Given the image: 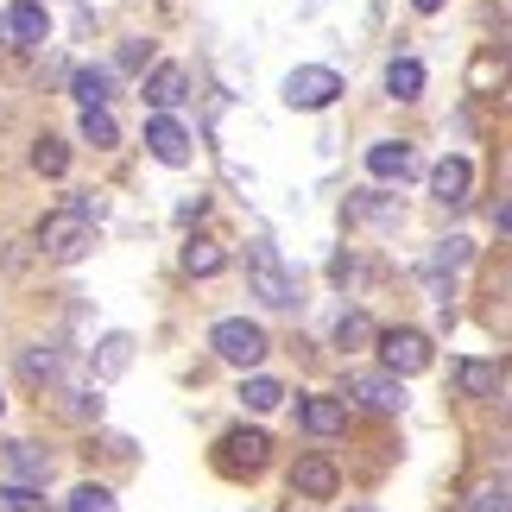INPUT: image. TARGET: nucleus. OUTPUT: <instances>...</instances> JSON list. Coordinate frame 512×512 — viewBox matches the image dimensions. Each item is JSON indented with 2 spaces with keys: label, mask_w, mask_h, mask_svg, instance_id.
I'll list each match as a JSON object with an SVG mask.
<instances>
[{
  "label": "nucleus",
  "mask_w": 512,
  "mask_h": 512,
  "mask_svg": "<svg viewBox=\"0 0 512 512\" xmlns=\"http://www.w3.org/2000/svg\"><path fill=\"white\" fill-rule=\"evenodd\" d=\"M127 361H133V342H127V336H108V342H102V361H95V373H102V380H114V373H127Z\"/></svg>",
  "instance_id": "obj_25"
},
{
  "label": "nucleus",
  "mask_w": 512,
  "mask_h": 512,
  "mask_svg": "<svg viewBox=\"0 0 512 512\" xmlns=\"http://www.w3.org/2000/svg\"><path fill=\"white\" fill-rule=\"evenodd\" d=\"M146 146L159 165H190V133L171 121V114H159V121H146Z\"/></svg>",
  "instance_id": "obj_10"
},
{
  "label": "nucleus",
  "mask_w": 512,
  "mask_h": 512,
  "mask_svg": "<svg viewBox=\"0 0 512 512\" xmlns=\"http://www.w3.org/2000/svg\"><path fill=\"white\" fill-rule=\"evenodd\" d=\"M468 184H475V165H468L462 152H449L443 165H430V190H437L443 209H462L468 203Z\"/></svg>",
  "instance_id": "obj_8"
},
{
  "label": "nucleus",
  "mask_w": 512,
  "mask_h": 512,
  "mask_svg": "<svg viewBox=\"0 0 512 512\" xmlns=\"http://www.w3.org/2000/svg\"><path fill=\"white\" fill-rule=\"evenodd\" d=\"M373 336H380V329H373L367 310H342V317H336V348H361Z\"/></svg>",
  "instance_id": "obj_22"
},
{
  "label": "nucleus",
  "mask_w": 512,
  "mask_h": 512,
  "mask_svg": "<svg viewBox=\"0 0 512 512\" xmlns=\"http://www.w3.org/2000/svg\"><path fill=\"white\" fill-rule=\"evenodd\" d=\"M247 279H253V298H260L266 310H291V304H298V279L285 272V260H279L272 241L247 247Z\"/></svg>",
  "instance_id": "obj_1"
},
{
  "label": "nucleus",
  "mask_w": 512,
  "mask_h": 512,
  "mask_svg": "<svg viewBox=\"0 0 512 512\" xmlns=\"http://www.w3.org/2000/svg\"><path fill=\"white\" fill-rule=\"evenodd\" d=\"M26 373H32V380H51V373H57V354L32 348V354H26Z\"/></svg>",
  "instance_id": "obj_29"
},
{
  "label": "nucleus",
  "mask_w": 512,
  "mask_h": 512,
  "mask_svg": "<svg viewBox=\"0 0 512 512\" xmlns=\"http://www.w3.org/2000/svg\"><path fill=\"white\" fill-rule=\"evenodd\" d=\"M32 165L45 171V177H64V171H70V146H64V140H51V133H45V140L32 146Z\"/></svg>",
  "instance_id": "obj_23"
},
{
  "label": "nucleus",
  "mask_w": 512,
  "mask_h": 512,
  "mask_svg": "<svg viewBox=\"0 0 512 512\" xmlns=\"http://www.w3.org/2000/svg\"><path fill=\"white\" fill-rule=\"evenodd\" d=\"M0 456H7V468H13V475H26L32 487H45V481H51V456H45V449H32V443H7Z\"/></svg>",
  "instance_id": "obj_15"
},
{
  "label": "nucleus",
  "mask_w": 512,
  "mask_h": 512,
  "mask_svg": "<svg viewBox=\"0 0 512 512\" xmlns=\"http://www.w3.org/2000/svg\"><path fill=\"white\" fill-rule=\"evenodd\" d=\"M456 266H468V241H462V234H449V241H437V253L424 260V279H449Z\"/></svg>",
  "instance_id": "obj_19"
},
{
  "label": "nucleus",
  "mask_w": 512,
  "mask_h": 512,
  "mask_svg": "<svg viewBox=\"0 0 512 512\" xmlns=\"http://www.w3.org/2000/svg\"><path fill=\"white\" fill-rule=\"evenodd\" d=\"M367 171L386 177V184H392V177L405 184V177H418L424 165H418V152H411L405 140H380V146H367Z\"/></svg>",
  "instance_id": "obj_9"
},
{
  "label": "nucleus",
  "mask_w": 512,
  "mask_h": 512,
  "mask_svg": "<svg viewBox=\"0 0 512 512\" xmlns=\"http://www.w3.org/2000/svg\"><path fill=\"white\" fill-rule=\"evenodd\" d=\"M456 386L468 392V399H500L506 367H500V361H462V367H456Z\"/></svg>",
  "instance_id": "obj_11"
},
{
  "label": "nucleus",
  "mask_w": 512,
  "mask_h": 512,
  "mask_svg": "<svg viewBox=\"0 0 512 512\" xmlns=\"http://www.w3.org/2000/svg\"><path fill=\"white\" fill-rule=\"evenodd\" d=\"M184 266L196 272V279H209V272H222V247H215V241H196V247L184 253Z\"/></svg>",
  "instance_id": "obj_27"
},
{
  "label": "nucleus",
  "mask_w": 512,
  "mask_h": 512,
  "mask_svg": "<svg viewBox=\"0 0 512 512\" xmlns=\"http://www.w3.org/2000/svg\"><path fill=\"white\" fill-rule=\"evenodd\" d=\"M209 348L222 354V361H234V367H260L272 342H266V329H260V323H247V317H222V323L209 329Z\"/></svg>",
  "instance_id": "obj_3"
},
{
  "label": "nucleus",
  "mask_w": 512,
  "mask_h": 512,
  "mask_svg": "<svg viewBox=\"0 0 512 512\" xmlns=\"http://www.w3.org/2000/svg\"><path fill=\"white\" fill-rule=\"evenodd\" d=\"M348 512H367V506H348Z\"/></svg>",
  "instance_id": "obj_33"
},
{
  "label": "nucleus",
  "mask_w": 512,
  "mask_h": 512,
  "mask_svg": "<svg viewBox=\"0 0 512 512\" xmlns=\"http://www.w3.org/2000/svg\"><path fill=\"white\" fill-rule=\"evenodd\" d=\"M380 342V361H386V373H424L430 367V336H418V329H386V336H373Z\"/></svg>",
  "instance_id": "obj_5"
},
{
  "label": "nucleus",
  "mask_w": 512,
  "mask_h": 512,
  "mask_svg": "<svg viewBox=\"0 0 512 512\" xmlns=\"http://www.w3.org/2000/svg\"><path fill=\"white\" fill-rule=\"evenodd\" d=\"M348 392H354V399H361L367 411H380V418L405 411V386H399V373H354Z\"/></svg>",
  "instance_id": "obj_7"
},
{
  "label": "nucleus",
  "mask_w": 512,
  "mask_h": 512,
  "mask_svg": "<svg viewBox=\"0 0 512 512\" xmlns=\"http://www.w3.org/2000/svg\"><path fill=\"white\" fill-rule=\"evenodd\" d=\"M411 7H418V13H437V7H443V0H411Z\"/></svg>",
  "instance_id": "obj_31"
},
{
  "label": "nucleus",
  "mask_w": 512,
  "mask_h": 512,
  "mask_svg": "<svg viewBox=\"0 0 512 512\" xmlns=\"http://www.w3.org/2000/svg\"><path fill=\"white\" fill-rule=\"evenodd\" d=\"M241 405H247V411H279V405H285V386L266 380V373H253V380L241 386Z\"/></svg>",
  "instance_id": "obj_21"
},
{
  "label": "nucleus",
  "mask_w": 512,
  "mask_h": 512,
  "mask_svg": "<svg viewBox=\"0 0 512 512\" xmlns=\"http://www.w3.org/2000/svg\"><path fill=\"white\" fill-rule=\"evenodd\" d=\"M83 140L89 146H114V140H121V127H114L108 108H83Z\"/></svg>",
  "instance_id": "obj_24"
},
{
  "label": "nucleus",
  "mask_w": 512,
  "mask_h": 512,
  "mask_svg": "<svg viewBox=\"0 0 512 512\" xmlns=\"http://www.w3.org/2000/svg\"><path fill=\"white\" fill-rule=\"evenodd\" d=\"M291 487H298L304 500H329V494H336V462H323V456L298 462V468H291Z\"/></svg>",
  "instance_id": "obj_12"
},
{
  "label": "nucleus",
  "mask_w": 512,
  "mask_h": 512,
  "mask_svg": "<svg viewBox=\"0 0 512 512\" xmlns=\"http://www.w3.org/2000/svg\"><path fill=\"white\" fill-rule=\"evenodd\" d=\"M342 95V76L329 70V64H298L285 76V102L291 108H304V114H317V108H329Z\"/></svg>",
  "instance_id": "obj_4"
},
{
  "label": "nucleus",
  "mask_w": 512,
  "mask_h": 512,
  "mask_svg": "<svg viewBox=\"0 0 512 512\" xmlns=\"http://www.w3.org/2000/svg\"><path fill=\"white\" fill-rule=\"evenodd\" d=\"M468 512H512V475H494L468 494Z\"/></svg>",
  "instance_id": "obj_20"
},
{
  "label": "nucleus",
  "mask_w": 512,
  "mask_h": 512,
  "mask_svg": "<svg viewBox=\"0 0 512 512\" xmlns=\"http://www.w3.org/2000/svg\"><path fill=\"white\" fill-rule=\"evenodd\" d=\"M494 228H500V234H506V241H512V196H506V203L494 209Z\"/></svg>",
  "instance_id": "obj_30"
},
{
  "label": "nucleus",
  "mask_w": 512,
  "mask_h": 512,
  "mask_svg": "<svg viewBox=\"0 0 512 512\" xmlns=\"http://www.w3.org/2000/svg\"><path fill=\"white\" fill-rule=\"evenodd\" d=\"M266 456H272L266 430H228V437H222V456H215V462H222L228 475H260Z\"/></svg>",
  "instance_id": "obj_6"
},
{
  "label": "nucleus",
  "mask_w": 512,
  "mask_h": 512,
  "mask_svg": "<svg viewBox=\"0 0 512 512\" xmlns=\"http://www.w3.org/2000/svg\"><path fill=\"white\" fill-rule=\"evenodd\" d=\"M298 418H304L310 437H336V430L348 424V405H342V399H304Z\"/></svg>",
  "instance_id": "obj_13"
},
{
  "label": "nucleus",
  "mask_w": 512,
  "mask_h": 512,
  "mask_svg": "<svg viewBox=\"0 0 512 512\" xmlns=\"http://www.w3.org/2000/svg\"><path fill=\"white\" fill-rule=\"evenodd\" d=\"M418 89H424V64H418V57H392L386 95H392V102H418Z\"/></svg>",
  "instance_id": "obj_16"
},
{
  "label": "nucleus",
  "mask_w": 512,
  "mask_h": 512,
  "mask_svg": "<svg viewBox=\"0 0 512 512\" xmlns=\"http://www.w3.org/2000/svg\"><path fill=\"white\" fill-rule=\"evenodd\" d=\"M0 411H7V399H0Z\"/></svg>",
  "instance_id": "obj_34"
},
{
  "label": "nucleus",
  "mask_w": 512,
  "mask_h": 512,
  "mask_svg": "<svg viewBox=\"0 0 512 512\" xmlns=\"http://www.w3.org/2000/svg\"><path fill=\"white\" fill-rule=\"evenodd\" d=\"M146 102H152V108L184 102V70H177V64H159V70L146 76Z\"/></svg>",
  "instance_id": "obj_18"
},
{
  "label": "nucleus",
  "mask_w": 512,
  "mask_h": 512,
  "mask_svg": "<svg viewBox=\"0 0 512 512\" xmlns=\"http://www.w3.org/2000/svg\"><path fill=\"white\" fill-rule=\"evenodd\" d=\"M0 45H7V13H0Z\"/></svg>",
  "instance_id": "obj_32"
},
{
  "label": "nucleus",
  "mask_w": 512,
  "mask_h": 512,
  "mask_svg": "<svg viewBox=\"0 0 512 512\" xmlns=\"http://www.w3.org/2000/svg\"><path fill=\"white\" fill-rule=\"evenodd\" d=\"M38 247H45L51 260H83V253L95 247V215H89L83 203L45 215V228H38Z\"/></svg>",
  "instance_id": "obj_2"
},
{
  "label": "nucleus",
  "mask_w": 512,
  "mask_h": 512,
  "mask_svg": "<svg viewBox=\"0 0 512 512\" xmlns=\"http://www.w3.org/2000/svg\"><path fill=\"white\" fill-rule=\"evenodd\" d=\"M45 7H38V0H19V7L7 13V38H19V45H45Z\"/></svg>",
  "instance_id": "obj_14"
},
{
  "label": "nucleus",
  "mask_w": 512,
  "mask_h": 512,
  "mask_svg": "<svg viewBox=\"0 0 512 512\" xmlns=\"http://www.w3.org/2000/svg\"><path fill=\"white\" fill-rule=\"evenodd\" d=\"M0 506H7V512H38V487L32 481H7V487H0Z\"/></svg>",
  "instance_id": "obj_28"
},
{
  "label": "nucleus",
  "mask_w": 512,
  "mask_h": 512,
  "mask_svg": "<svg viewBox=\"0 0 512 512\" xmlns=\"http://www.w3.org/2000/svg\"><path fill=\"white\" fill-rule=\"evenodd\" d=\"M70 89H76V102H83V108H108L114 76H108V70H95V64H83V70L70 76Z\"/></svg>",
  "instance_id": "obj_17"
},
{
  "label": "nucleus",
  "mask_w": 512,
  "mask_h": 512,
  "mask_svg": "<svg viewBox=\"0 0 512 512\" xmlns=\"http://www.w3.org/2000/svg\"><path fill=\"white\" fill-rule=\"evenodd\" d=\"M70 512H121V506H114V494H108V487H76V494H70Z\"/></svg>",
  "instance_id": "obj_26"
}]
</instances>
